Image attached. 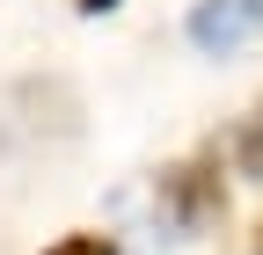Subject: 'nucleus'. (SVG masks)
Listing matches in <instances>:
<instances>
[{"instance_id":"obj_1","label":"nucleus","mask_w":263,"mask_h":255,"mask_svg":"<svg viewBox=\"0 0 263 255\" xmlns=\"http://www.w3.org/2000/svg\"><path fill=\"white\" fill-rule=\"evenodd\" d=\"M256 22H263V0H197L190 8V44L227 58V51H241L256 37Z\"/></svg>"},{"instance_id":"obj_2","label":"nucleus","mask_w":263,"mask_h":255,"mask_svg":"<svg viewBox=\"0 0 263 255\" xmlns=\"http://www.w3.org/2000/svg\"><path fill=\"white\" fill-rule=\"evenodd\" d=\"M241 168H249V175H263V110L249 117V132H241Z\"/></svg>"},{"instance_id":"obj_3","label":"nucleus","mask_w":263,"mask_h":255,"mask_svg":"<svg viewBox=\"0 0 263 255\" xmlns=\"http://www.w3.org/2000/svg\"><path fill=\"white\" fill-rule=\"evenodd\" d=\"M44 255H117V248H110V233H73V241H59Z\"/></svg>"},{"instance_id":"obj_4","label":"nucleus","mask_w":263,"mask_h":255,"mask_svg":"<svg viewBox=\"0 0 263 255\" xmlns=\"http://www.w3.org/2000/svg\"><path fill=\"white\" fill-rule=\"evenodd\" d=\"M117 8V0H81V15H110Z\"/></svg>"}]
</instances>
